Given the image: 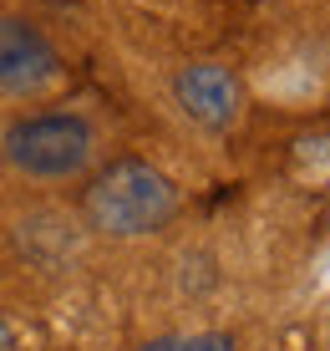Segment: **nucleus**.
I'll use <instances>...</instances> for the list:
<instances>
[{"mask_svg": "<svg viewBox=\"0 0 330 351\" xmlns=\"http://www.w3.org/2000/svg\"><path fill=\"white\" fill-rule=\"evenodd\" d=\"M81 219L107 239H142L178 219V184L148 158H117L81 189Z\"/></svg>", "mask_w": 330, "mask_h": 351, "instance_id": "obj_1", "label": "nucleus"}, {"mask_svg": "<svg viewBox=\"0 0 330 351\" xmlns=\"http://www.w3.org/2000/svg\"><path fill=\"white\" fill-rule=\"evenodd\" d=\"M61 71H66V62H61L51 36L21 16H0V92L26 102V97L51 92Z\"/></svg>", "mask_w": 330, "mask_h": 351, "instance_id": "obj_3", "label": "nucleus"}, {"mask_svg": "<svg viewBox=\"0 0 330 351\" xmlns=\"http://www.w3.org/2000/svg\"><path fill=\"white\" fill-rule=\"evenodd\" d=\"M132 351H239V341L229 331H193V336H157Z\"/></svg>", "mask_w": 330, "mask_h": 351, "instance_id": "obj_5", "label": "nucleus"}, {"mask_svg": "<svg viewBox=\"0 0 330 351\" xmlns=\"http://www.w3.org/2000/svg\"><path fill=\"white\" fill-rule=\"evenodd\" d=\"M0 158L21 178L66 184L97 158V128L81 112H21L0 132Z\"/></svg>", "mask_w": 330, "mask_h": 351, "instance_id": "obj_2", "label": "nucleus"}, {"mask_svg": "<svg viewBox=\"0 0 330 351\" xmlns=\"http://www.w3.org/2000/svg\"><path fill=\"white\" fill-rule=\"evenodd\" d=\"M178 107L203 132H234L244 123V82L218 62H193L173 77Z\"/></svg>", "mask_w": 330, "mask_h": 351, "instance_id": "obj_4", "label": "nucleus"}, {"mask_svg": "<svg viewBox=\"0 0 330 351\" xmlns=\"http://www.w3.org/2000/svg\"><path fill=\"white\" fill-rule=\"evenodd\" d=\"M16 341H21V331H16L5 316H0V351H16Z\"/></svg>", "mask_w": 330, "mask_h": 351, "instance_id": "obj_6", "label": "nucleus"}]
</instances>
